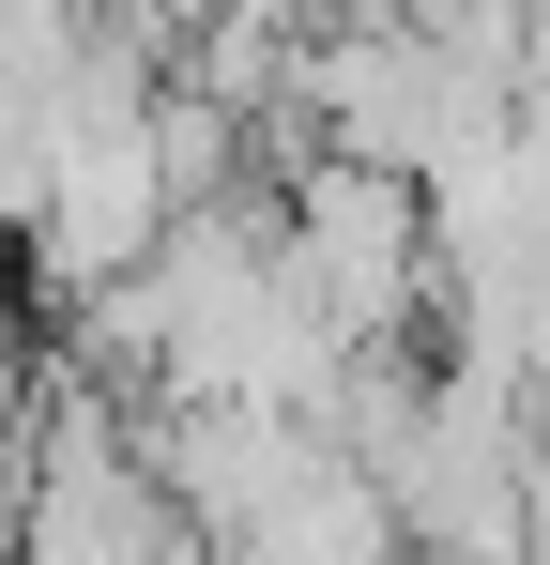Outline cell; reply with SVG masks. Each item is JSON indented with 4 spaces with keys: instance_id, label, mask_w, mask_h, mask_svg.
I'll use <instances>...</instances> for the list:
<instances>
[{
    "instance_id": "cell-1",
    "label": "cell",
    "mask_w": 550,
    "mask_h": 565,
    "mask_svg": "<svg viewBox=\"0 0 550 565\" xmlns=\"http://www.w3.org/2000/svg\"><path fill=\"white\" fill-rule=\"evenodd\" d=\"M413 565H536L550 489H536V397L505 367H429V413L382 444Z\"/></svg>"
},
{
    "instance_id": "cell-2",
    "label": "cell",
    "mask_w": 550,
    "mask_h": 565,
    "mask_svg": "<svg viewBox=\"0 0 550 565\" xmlns=\"http://www.w3.org/2000/svg\"><path fill=\"white\" fill-rule=\"evenodd\" d=\"M275 260L306 276V306H321L352 352H413V321L444 306V230H429V184L352 169V153H290Z\"/></svg>"
}]
</instances>
